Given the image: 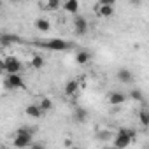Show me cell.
Instances as JSON below:
<instances>
[{
    "mask_svg": "<svg viewBox=\"0 0 149 149\" xmlns=\"http://www.w3.org/2000/svg\"><path fill=\"white\" fill-rule=\"evenodd\" d=\"M135 139H137V132L135 130L121 128V130H118V133L112 139V147H116V149H126Z\"/></svg>",
    "mask_w": 149,
    "mask_h": 149,
    "instance_id": "obj_1",
    "label": "cell"
},
{
    "mask_svg": "<svg viewBox=\"0 0 149 149\" xmlns=\"http://www.w3.org/2000/svg\"><path fill=\"white\" fill-rule=\"evenodd\" d=\"M35 46L44 47V49H51V51H67L72 47V44L68 40L63 39H49V40H37Z\"/></svg>",
    "mask_w": 149,
    "mask_h": 149,
    "instance_id": "obj_2",
    "label": "cell"
},
{
    "mask_svg": "<svg viewBox=\"0 0 149 149\" xmlns=\"http://www.w3.org/2000/svg\"><path fill=\"white\" fill-rule=\"evenodd\" d=\"M2 63H4V72L7 74V76H13V74H19L21 68H23L21 61H19L18 58H14V56H7V58H4Z\"/></svg>",
    "mask_w": 149,
    "mask_h": 149,
    "instance_id": "obj_3",
    "label": "cell"
},
{
    "mask_svg": "<svg viewBox=\"0 0 149 149\" xmlns=\"http://www.w3.org/2000/svg\"><path fill=\"white\" fill-rule=\"evenodd\" d=\"M4 86L9 88V90H19V88H25V81L19 74H13V76H7L6 81H4Z\"/></svg>",
    "mask_w": 149,
    "mask_h": 149,
    "instance_id": "obj_4",
    "label": "cell"
},
{
    "mask_svg": "<svg viewBox=\"0 0 149 149\" xmlns=\"http://www.w3.org/2000/svg\"><path fill=\"white\" fill-rule=\"evenodd\" d=\"M74 30H76L77 35H84L88 32V21L84 16L76 14V18H74Z\"/></svg>",
    "mask_w": 149,
    "mask_h": 149,
    "instance_id": "obj_5",
    "label": "cell"
},
{
    "mask_svg": "<svg viewBox=\"0 0 149 149\" xmlns=\"http://www.w3.org/2000/svg\"><path fill=\"white\" fill-rule=\"evenodd\" d=\"M32 142H33V137H30V135H18V133H16V137L13 140L16 149H26V147L32 146Z\"/></svg>",
    "mask_w": 149,
    "mask_h": 149,
    "instance_id": "obj_6",
    "label": "cell"
},
{
    "mask_svg": "<svg viewBox=\"0 0 149 149\" xmlns=\"http://www.w3.org/2000/svg\"><path fill=\"white\" fill-rule=\"evenodd\" d=\"M107 102L111 105H123L126 102V95L123 91H111L107 95Z\"/></svg>",
    "mask_w": 149,
    "mask_h": 149,
    "instance_id": "obj_7",
    "label": "cell"
},
{
    "mask_svg": "<svg viewBox=\"0 0 149 149\" xmlns=\"http://www.w3.org/2000/svg\"><path fill=\"white\" fill-rule=\"evenodd\" d=\"M95 11L98 13L100 18H111L114 14V7L111 4H97L95 6Z\"/></svg>",
    "mask_w": 149,
    "mask_h": 149,
    "instance_id": "obj_8",
    "label": "cell"
},
{
    "mask_svg": "<svg viewBox=\"0 0 149 149\" xmlns=\"http://www.w3.org/2000/svg\"><path fill=\"white\" fill-rule=\"evenodd\" d=\"M116 77H118V81H121L123 84H130V83L133 81V74H132V70H128V68H119L118 74H116Z\"/></svg>",
    "mask_w": 149,
    "mask_h": 149,
    "instance_id": "obj_9",
    "label": "cell"
},
{
    "mask_svg": "<svg viewBox=\"0 0 149 149\" xmlns=\"http://www.w3.org/2000/svg\"><path fill=\"white\" fill-rule=\"evenodd\" d=\"M79 91V81H76V79H70L67 84H65V88H63V93L67 95V97H74Z\"/></svg>",
    "mask_w": 149,
    "mask_h": 149,
    "instance_id": "obj_10",
    "label": "cell"
},
{
    "mask_svg": "<svg viewBox=\"0 0 149 149\" xmlns=\"http://www.w3.org/2000/svg\"><path fill=\"white\" fill-rule=\"evenodd\" d=\"M61 9L68 14H77L79 13V2L77 0H67V2L61 4Z\"/></svg>",
    "mask_w": 149,
    "mask_h": 149,
    "instance_id": "obj_11",
    "label": "cell"
},
{
    "mask_svg": "<svg viewBox=\"0 0 149 149\" xmlns=\"http://www.w3.org/2000/svg\"><path fill=\"white\" fill-rule=\"evenodd\" d=\"M25 112H26V116H28V118H33V119H39V118H42V116H44V112L40 111V107H39L37 104H30V105H26Z\"/></svg>",
    "mask_w": 149,
    "mask_h": 149,
    "instance_id": "obj_12",
    "label": "cell"
},
{
    "mask_svg": "<svg viewBox=\"0 0 149 149\" xmlns=\"http://www.w3.org/2000/svg\"><path fill=\"white\" fill-rule=\"evenodd\" d=\"M16 42H21V39L14 33H0V44L2 46H11V44H16Z\"/></svg>",
    "mask_w": 149,
    "mask_h": 149,
    "instance_id": "obj_13",
    "label": "cell"
},
{
    "mask_svg": "<svg viewBox=\"0 0 149 149\" xmlns=\"http://www.w3.org/2000/svg\"><path fill=\"white\" fill-rule=\"evenodd\" d=\"M39 7L44 9V11H56V9L61 7V2L60 0H49V2H40Z\"/></svg>",
    "mask_w": 149,
    "mask_h": 149,
    "instance_id": "obj_14",
    "label": "cell"
},
{
    "mask_svg": "<svg viewBox=\"0 0 149 149\" xmlns=\"http://www.w3.org/2000/svg\"><path fill=\"white\" fill-rule=\"evenodd\" d=\"M35 28L40 30V32H49L51 30V21L46 19V18H37L35 19Z\"/></svg>",
    "mask_w": 149,
    "mask_h": 149,
    "instance_id": "obj_15",
    "label": "cell"
},
{
    "mask_svg": "<svg viewBox=\"0 0 149 149\" xmlns=\"http://www.w3.org/2000/svg\"><path fill=\"white\" fill-rule=\"evenodd\" d=\"M74 119H76L77 123H84L88 119V111L84 107H77L76 111H74Z\"/></svg>",
    "mask_w": 149,
    "mask_h": 149,
    "instance_id": "obj_16",
    "label": "cell"
},
{
    "mask_svg": "<svg viewBox=\"0 0 149 149\" xmlns=\"http://www.w3.org/2000/svg\"><path fill=\"white\" fill-rule=\"evenodd\" d=\"M90 60H91V54L88 51H79L76 54V63H79V65H86Z\"/></svg>",
    "mask_w": 149,
    "mask_h": 149,
    "instance_id": "obj_17",
    "label": "cell"
},
{
    "mask_svg": "<svg viewBox=\"0 0 149 149\" xmlns=\"http://www.w3.org/2000/svg\"><path fill=\"white\" fill-rule=\"evenodd\" d=\"M37 105H39V107H40V111L46 114V112H49V111L53 109V100H51V98H46V97H42V98H40V102H39Z\"/></svg>",
    "mask_w": 149,
    "mask_h": 149,
    "instance_id": "obj_18",
    "label": "cell"
},
{
    "mask_svg": "<svg viewBox=\"0 0 149 149\" xmlns=\"http://www.w3.org/2000/svg\"><path fill=\"white\" fill-rule=\"evenodd\" d=\"M139 119H140V125L142 126H147L149 125V112H147V109H140L139 111Z\"/></svg>",
    "mask_w": 149,
    "mask_h": 149,
    "instance_id": "obj_19",
    "label": "cell"
},
{
    "mask_svg": "<svg viewBox=\"0 0 149 149\" xmlns=\"http://www.w3.org/2000/svg\"><path fill=\"white\" fill-rule=\"evenodd\" d=\"M32 67L33 68H42L44 67V58L40 56V54H35V56H32Z\"/></svg>",
    "mask_w": 149,
    "mask_h": 149,
    "instance_id": "obj_20",
    "label": "cell"
},
{
    "mask_svg": "<svg viewBox=\"0 0 149 149\" xmlns=\"http://www.w3.org/2000/svg\"><path fill=\"white\" fill-rule=\"evenodd\" d=\"M130 98H132V100H137V102H142V100H144V93H142L139 88H135V90L130 91Z\"/></svg>",
    "mask_w": 149,
    "mask_h": 149,
    "instance_id": "obj_21",
    "label": "cell"
},
{
    "mask_svg": "<svg viewBox=\"0 0 149 149\" xmlns=\"http://www.w3.org/2000/svg\"><path fill=\"white\" fill-rule=\"evenodd\" d=\"M98 139H102V140H109V139H111V133H109V132H100V133H98Z\"/></svg>",
    "mask_w": 149,
    "mask_h": 149,
    "instance_id": "obj_22",
    "label": "cell"
},
{
    "mask_svg": "<svg viewBox=\"0 0 149 149\" xmlns=\"http://www.w3.org/2000/svg\"><path fill=\"white\" fill-rule=\"evenodd\" d=\"M30 149H46V147H44V144H42V142H32Z\"/></svg>",
    "mask_w": 149,
    "mask_h": 149,
    "instance_id": "obj_23",
    "label": "cell"
},
{
    "mask_svg": "<svg viewBox=\"0 0 149 149\" xmlns=\"http://www.w3.org/2000/svg\"><path fill=\"white\" fill-rule=\"evenodd\" d=\"M63 146H65V147H72V140H70V139H65V140H63Z\"/></svg>",
    "mask_w": 149,
    "mask_h": 149,
    "instance_id": "obj_24",
    "label": "cell"
},
{
    "mask_svg": "<svg viewBox=\"0 0 149 149\" xmlns=\"http://www.w3.org/2000/svg\"><path fill=\"white\" fill-rule=\"evenodd\" d=\"M0 74H4V63L0 61Z\"/></svg>",
    "mask_w": 149,
    "mask_h": 149,
    "instance_id": "obj_25",
    "label": "cell"
},
{
    "mask_svg": "<svg viewBox=\"0 0 149 149\" xmlns=\"http://www.w3.org/2000/svg\"><path fill=\"white\" fill-rule=\"evenodd\" d=\"M104 149H116V147H112V146H105Z\"/></svg>",
    "mask_w": 149,
    "mask_h": 149,
    "instance_id": "obj_26",
    "label": "cell"
},
{
    "mask_svg": "<svg viewBox=\"0 0 149 149\" xmlns=\"http://www.w3.org/2000/svg\"><path fill=\"white\" fill-rule=\"evenodd\" d=\"M70 149H81V147H77V146H72V147H70Z\"/></svg>",
    "mask_w": 149,
    "mask_h": 149,
    "instance_id": "obj_27",
    "label": "cell"
},
{
    "mask_svg": "<svg viewBox=\"0 0 149 149\" xmlns=\"http://www.w3.org/2000/svg\"><path fill=\"white\" fill-rule=\"evenodd\" d=\"M0 7H2V2H0Z\"/></svg>",
    "mask_w": 149,
    "mask_h": 149,
    "instance_id": "obj_28",
    "label": "cell"
}]
</instances>
